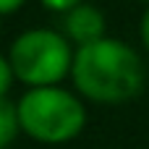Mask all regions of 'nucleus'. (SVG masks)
<instances>
[{"label":"nucleus","mask_w":149,"mask_h":149,"mask_svg":"<svg viewBox=\"0 0 149 149\" xmlns=\"http://www.w3.org/2000/svg\"><path fill=\"white\" fill-rule=\"evenodd\" d=\"M73 84L94 102H126L139 94L144 73L139 55L118 39L102 37L100 42L79 47L73 55Z\"/></svg>","instance_id":"nucleus-1"},{"label":"nucleus","mask_w":149,"mask_h":149,"mask_svg":"<svg viewBox=\"0 0 149 149\" xmlns=\"http://www.w3.org/2000/svg\"><path fill=\"white\" fill-rule=\"evenodd\" d=\"M18 126L24 134L42 144H63L79 136L84 128L86 113L84 105L65 89L58 86H37L29 89L18 105Z\"/></svg>","instance_id":"nucleus-2"},{"label":"nucleus","mask_w":149,"mask_h":149,"mask_svg":"<svg viewBox=\"0 0 149 149\" xmlns=\"http://www.w3.org/2000/svg\"><path fill=\"white\" fill-rule=\"evenodd\" d=\"M10 65L13 73L37 86H55L71 68L73 55L68 42L52 29H29L10 45Z\"/></svg>","instance_id":"nucleus-3"},{"label":"nucleus","mask_w":149,"mask_h":149,"mask_svg":"<svg viewBox=\"0 0 149 149\" xmlns=\"http://www.w3.org/2000/svg\"><path fill=\"white\" fill-rule=\"evenodd\" d=\"M65 31L81 47L100 42L105 37V16L94 5H76L73 10L65 13Z\"/></svg>","instance_id":"nucleus-4"},{"label":"nucleus","mask_w":149,"mask_h":149,"mask_svg":"<svg viewBox=\"0 0 149 149\" xmlns=\"http://www.w3.org/2000/svg\"><path fill=\"white\" fill-rule=\"evenodd\" d=\"M18 110L5 100L0 97V149H8L10 141L16 139V131H18Z\"/></svg>","instance_id":"nucleus-5"},{"label":"nucleus","mask_w":149,"mask_h":149,"mask_svg":"<svg viewBox=\"0 0 149 149\" xmlns=\"http://www.w3.org/2000/svg\"><path fill=\"white\" fill-rule=\"evenodd\" d=\"M13 65H10V60H5L3 55H0V97H5V92L10 89V81H13Z\"/></svg>","instance_id":"nucleus-6"},{"label":"nucleus","mask_w":149,"mask_h":149,"mask_svg":"<svg viewBox=\"0 0 149 149\" xmlns=\"http://www.w3.org/2000/svg\"><path fill=\"white\" fill-rule=\"evenodd\" d=\"M42 5L50 10H58V13H68L76 5H81V0H42Z\"/></svg>","instance_id":"nucleus-7"},{"label":"nucleus","mask_w":149,"mask_h":149,"mask_svg":"<svg viewBox=\"0 0 149 149\" xmlns=\"http://www.w3.org/2000/svg\"><path fill=\"white\" fill-rule=\"evenodd\" d=\"M21 5H24V0H0V13H10Z\"/></svg>","instance_id":"nucleus-8"},{"label":"nucleus","mask_w":149,"mask_h":149,"mask_svg":"<svg viewBox=\"0 0 149 149\" xmlns=\"http://www.w3.org/2000/svg\"><path fill=\"white\" fill-rule=\"evenodd\" d=\"M141 37H144V45H147V50H149V10L141 18Z\"/></svg>","instance_id":"nucleus-9"}]
</instances>
